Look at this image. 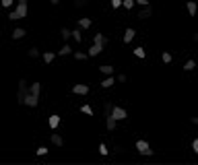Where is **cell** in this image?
<instances>
[{"instance_id": "cell-38", "label": "cell", "mask_w": 198, "mask_h": 165, "mask_svg": "<svg viewBox=\"0 0 198 165\" xmlns=\"http://www.w3.org/2000/svg\"><path fill=\"white\" fill-rule=\"evenodd\" d=\"M136 4H140V6H147V4H149V0H136Z\"/></svg>"}, {"instance_id": "cell-26", "label": "cell", "mask_w": 198, "mask_h": 165, "mask_svg": "<svg viewBox=\"0 0 198 165\" xmlns=\"http://www.w3.org/2000/svg\"><path fill=\"white\" fill-rule=\"evenodd\" d=\"M27 56H29V58H37V56H39V50H37V48H29Z\"/></svg>"}, {"instance_id": "cell-28", "label": "cell", "mask_w": 198, "mask_h": 165, "mask_svg": "<svg viewBox=\"0 0 198 165\" xmlns=\"http://www.w3.org/2000/svg\"><path fill=\"white\" fill-rule=\"evenodd\" d=\"M81 111H83V114H87V116H93V110H91V105H81Z\"/></svg>"}, {"instance_id": "cell-17", "label": "cell", "mask_w": 198, "mask_h": 165, "mask_svg": "<svg viewBox=\"0 0 198 165\" xmlns=\"http://www.w3.org/2000/svg\"><path fill=\"white\" fill-rule=\"evenodd\" d=\"M25 33H27L25 29L17 27V29H14V31H13V33H10V35H13V39H21V37H25Z\"/></svg>"}, {"instance_id": "cell-40", "label": "cell", "mask_w": 198, "mask_h": 165, "mask_svg": "<svg viewBox=\"0 0 198 165\" xmlns=\"http://www.w3.org/2000/svg\"><path fill=\"white\" fill-rule=\"evenodd\" d=\"M50 2H52L54 6H56V4H60V0H50Z\"/></svg>"}, {"instance_id": "cell-8", "label": "cell", "mask_w": 198, "mask_h": 165, "mask_svg": "<svg viewBox=\"0 0 198 165\" xmlns=\"http://www.w3.org/2000/svg\"><path fill=\"white\" fill-rule=\"evenodd\" d=\"M72 93H75V95H87V93H89V87H87V85H75V87H72Z\"/></svg>"}, {"instance_id": "cell-23", "label": "cell", "mask_w": 198, "mask_h": 165, "mask_svg": "<svg viewBox=\"0 0 198 165\" xmlns=\"http://www.w3.org/2000/svg\"><path fill=\"white\" fill-rule=\"evenodd\" d=\"M79 27H81V29H89L91 27V19H87V17L81 19V21H79Z\"/></svg>"}, {"instance_id": "cell-31", "label": "cell", "mask_w": 198, "mask_h": 165, "mask_svg": "<svg viewBox=\"0 0 198 165\" xmlns=\"http://www.w3.org/2000/svg\"><path fill=\"white\" fill-rule=\"evenodd\" d=\"M99 153H101V155H107V153H109V149H107V147H105V144H99Z\"/></svg>"}, {"instance_id": "cell-16", "label": "cell", "mask_w": 198, "mask_h": 165, "mask_svg": "<svg viewBox=\"0 0 198 165\" xmlns=\"http://www.w3.org/2000/svg\"><path fill=\"white\" fill-rule=\"evenodd\" d=\"M60 37H62L64 41H68L70 37H72V31H70L68 27H62V29H60Z\"/></svg>"}, {"instance_id": "cell-21", "label": "cell", "mask_w": 198, "mask_h": 165, "mask_svg": "<svg viewBox=\"0 0 198 165\" xmlns=\"http://www.w3.org/2000/svg\"><path fill=\"white\" fill-rule=\"evenodd\" d=\"M99 70H101L103 74H114V66H109V64H103V66H99Z\"/></svg>"}, {"instance_id": "cell-1", "label": "cell", "mask_w": 198, "mask_h": 165, "mask_svg": "<svg viewBox=\"0 0 198 165\" xmlns=\"http://www.w3.org/2000/svg\"><path fill=\"white\" fill-rule=\"evenodd\" d=\"M25 17H27V0H19L17 8L8 14V19H10V21H19V19H25Z\"/></svg>"}, {"instance_id": "cell-18", "label": "cell", "mask_w": 198, "mask_h": 165, "mask_svg": "<svg viewBox=\"0 0 198 165\" xmlns=\"http://www.w3.org/2000/svg\"><path fill=\"white\" fill-rule=\"evenodd\" d=\"M72 37H75V41H79V43L83 41V31H81V27L72 29Z\"/></svg>"}, {"instance_id": "cell-2", "label": "cell", "mask_w": 198, "mask_h": 165, "mask_svg": "<svg viewBox=\"0 0 198 165\" xmlns=\"http://www.w3.org/2000/svg\"><path fill=\"white\" fill-rule=\"evenodd\" d=\"M27 93H29L27 81L21 78V81H19V91H17V101H19V105H25V97H27Z\"/></svg>"}, {"instance_id": "cell-29", "label": "cell", "mask_w": 198, "mask_h": 165, "mask_svg": "<svg viewBox=\"0 0 198 165\" xmlns=\"http://www.w3.org/2000/svg\"><path fill=\"white\" fill-rule=\"evenodd\" d=\"M134 56L136 58H144V48H134Z\"/></svg>"}, {"instance_id": "cell-34", "label": "cell", "mask_w": 198, "mask_h": 165, "mask_svg": "<svg viewBox=\"0 0 198 165\" xmlns=\"http://www.w3.org/2000/svg\"><path fill=\"white\" fill-rule=\"evenodd\" d=\"M85 2H87V0H75V6L81 8V6H85Z\"/></svg>"}, {"instance_id": "cell-4", "label": "cell", "mask_w": 198, "mask_h": 165, "mask_svg": "<svg viewBox=\"0 0 198 165\" xmlns=\"http://www.w3.org/2000/svg\"><path fill=\"white\" fill-rule=\"evenodd\" d=\"M136 17H138V19H149V17H153V6H151V4H147V6H143V8H140V10H138V13H136Z\"/></svg>"}, {"instance_id": "cell-24", "label": "cell", "mask_w": 198, "mask_h": 165, "mask_svg": "<svg viewBox=\"0 0 198 165\" xmlns=\"http://www.w3.org/2000/svg\"><path fill=\"white\" fill-rule=\"evenodd\" d=\"M54 58H56V54H52V52H46V54H43V62H46V64H52Z\"/></svg>"}, {"instance_id": "cell-33", "label": "cell", "mask_w": 198, "mask_h": 165, "mask_svg": "<svg viewBox=\"0 0 198 165\" xmlns=\"http://www.w3.org/2000/svg\"><path fill=\"white\" fill-rule=\"evenodd\" d=\"M192 151L198 153V138H194V140H192Z\"/></svg>"}, {"instance_id": "cell-25", "label": "cell", "mask_w": 198, "mask_h": 165, "mask_svg": "<svg viewBox=\"0 0 198 165\" xmlns=\"http://www.w3.org/2000/svg\"><path fill=\"white\" fill-rule=\"evenodd\" d=\"M161 60H163V62H165V64H169V62H171V60H173V56H171V54H169V52H163V54H161Z\"/></svg>"}, {"instance_id": "cell-27", "label": "cell", "mask_w": 198, "mask_h": 165, "mask_svg": "<svg viewBox=\"0 0 198 165\" xmlns=\"http://www.w3.org/2000/svg\"><path fill=\"white\" fill-rule=\"evenodd\" d=\"M134 2H136V0H124V2H122V6L130 10V8H134Z\"/></svg>"}, {"instance_id": "cell-15", "label": "cell", "mask_w": 198, "mask_h": 165, "mask_svg": "<svg viewBox=\"0 0 198 165\" xmlns=\"http://www.w3.org/2000/svg\"><path fill=\"white\" fill-rule=\"evenodd\" d=\"M114 82H116V78H114L111 74H107V78H103V81H101V87H103V89H109Z\"/></svg>"}, {"instance_id": "cell-13", "label": "cell", "mask_w": 198, "mask_h": 165, "mask_svg": "<svg viewBox=\"0 0 198 165\" xmlns=\"http://www.w3.org/2000/svg\"><path fill=\"white\" fill-rule=\"evenodd\" d=\"M107 37H105V35L103 33H95V39H93V43H99V46H103V48H105V46H107Z\"/></svg>"}, {"instance_id": "cell-22", "label": "cell", "mask_w": 198, "mask_h": 165, "mask_svg": "<svg viewBox=\"0 0 198 165\" xmlns=\"http://www.w3.org/2000/svg\"><path fill=\"white\" fill-rule=\"evenodd\" d=\"M194 68H196V62H194V60L190 58V60H188V62L184 64V70H186V72H190V70H194Z\"/></svg>"}, {"instance_id": "cell-39", "label": "cell", "mask_w": 198, "mask_h": 165, "mask_svg": "<svg viewBox=\"0 0 198 165\" xmlns=\"http://www.w3.org/2000/svg\"><path fill=\"white\" fill-rule=\"evenodd\" d=\"M190 122L194 124V126H198V116H192V118H190Z\"/></svg>"}, {"instance_id": "cell-37", "label": "cell", "mask_w": 198, "mask_h": 165, "mask_svg": "<svg viewBox=\"0 0 198 165\" xmlns=\"http://www.w3.org/2000/svg\"><path fill=\"white\" fill-rule=\"evenodd\" d=\"M126 78H128L126 74H118V82H126Z\"/></svg>"}, {"instance_id": "cell-5", "label": "cell", "mask_w": 198, "mask_h": 165, "mask_svg": "<svg viewBox=\"0 0 198 165\" xmlns=\"http://www.w3.org/2000/svg\"><path fill=\"white\" fill-rule=\"evenodd\" d=\"M111 116L116 118V120H126V118H128V114H126V110H124V107H114V110H111Z\"/></svg>"}, {"instance_id": "cell-9", "label": "cell", "mask_w": 198, "mask_h": 165, "mask_svg": "<svg viewBox=\"0 0 198 165\" xmlns=\"http://www.w3.org/2000/svg\"><path fill=\"white\" fill-rule=\"evenodd\" d=\"M116 118L111 116V114H109V116H105V128H107V130H116Z\"/></svg>"}, {"instance_id": "cell-10", "label": "cell", "mask_w": 198, "mask_h": 165, "mask_svg": "<svg viewBox=\"0 0 198 165\" xmlns=\"http://www.w3.org/2000/svg\"><path fill=\"white\" fill-rule=\"evenodd\" d=\"M134 35H136V31H134L132 27H128L126 31H124V43H130V41L134 39Z\"/></svg>"}, {"instance_id": "cell-11", "label": "cell", "mask_w": 198, "mask_h": 165, "mask_svg": "<svg viewBox=\"0 0 198 165\" xmlns=\"http://www.w3.org/2000/svg\"><path fill=\"white\" fill-rule=\"evenodd\" d=\"M48 124H50V128H52V130H56V128L60 126V116L52 114V116H50V120H48Z\"/></svg>"}, {"instance_id": "cell-6", "label": "cell", "mask_w": 198, "mask_h": 165, "mask_svg": "<svg viewBox=\"0 0 198 165\" xmlns=\"http://www.w3.org/2000/svg\"><path fill=\"white\" fill-rule=\"evenodd\" d=\"M37 101H39V97L37 95H33L31 91L27 93V97H25V105H29V107H35L37 105Z\"/></svg>"}, {"instance_id": "cell-14", "label": "cell", "mask_w": 198, "mask_h": 165, "mask_svg": "<svg viewBox=\"0 0 198 165\" xmlns=\"http://www.w3.org/2000/svg\"><path fill=\"white\" fill-rule=\"evenodd\" d=\"M101 52H103V46H99V43H93V46L89 48V52H87V54H89V56H99Z\"/></svg>"}, {"instance_id": "cell-20", "label": "cell", "mask_w": 198, "mask_h": 165, "mask_svg": "<svg viewBox=\"0 0 198 165\" xmlns=\"http://www.w3.org/2000/svg\"><path fill=\"white\" fill-rule=\"evenodd\" d=\"M70 52H72V48H70L68 43H64V46L58 50V56H66V54H70Z\"/></svg>"}, {"instance_id": "cell-7", "label": "cell", "mask_w": 198, "mask_h": 165, "mask_svg": "<svg viewBox=\"0 0 198 165\" xmlns=\"http://www.w3.org/2000/svg\"><path fill=\"white\" fill-rule=\"evenodd\" d=\"M186 10H188V14H190V17H194V14H196V10H198V2L188 0V2H186Z\"/></svg>"}, {"instance_id": "cell-36", "label": "cell", "mask_w": 198, "mask_h": 165, "mask_svg": "<svg viewBox=\"0 0 198 165\" xmlns=\"http://www.w3.org/2000/svg\"><path fill=\"white\" fill-rule=\"evenodd\" d=\"M0 2H2V6H4V8H8L10 4H13V0H0Z\"/></svg>"}, {"instance_id": "cell-19", "label": "cell", "mask_w": 198, "mask_h": 165, "mask_svg": "<svg viewBox=\"0 0 198 165\" xmlns=\"http://www.w3.org/2000/svg\"><path fill=\"white\" fill-rule=\"evenodd\" d=\"M29 91H31L33 95H37V97H39V91H41V82H33V85L29 87Z\"/></svg>"}, {"instance_id": "cell-32", "label": "cell", "mask_w": 198, "mask_h": 165, "mask_svg": "<svg viewBox=\"0 0 198 165\" xmlns=\"http://www.w3.org/2000/svg\"><path fill=\"white\" fill-rule=\"evenodd\" d=\"M122 2H124V0H111V6H114V8H120V6H122Z\"/></svg>"}, {"instance_id": "cell-12", "label": "cell", "mask_w": 198, "mask_h": 165, "mask_svg": "<svg viewBox=\"0 0 198 165\" xmlns=\"http://www.w3.org/2000/svg\"><path fill=\"white\" fill-rule=\"evenodd\" d=\"M50 138H52V144H56V147H62V144H64V138H62L58 132H52Z\"/></svg>"}, {"instance_id": "cell-3", "label": "cell", "mask_w": 198, "mask_h": 165, "mask_svg": "<svg viewBox=\"0 0 198 165\" xmlns=\"http://www.w3.org/2000/svg\"><path fill=\"white\" fill-rule=\"evenodd\" d=\"M136 151L143 153V155H153V149L149 147L147 140H136Z\"/></svg>"}, {"instance_id": "cell-35", "label": "cell", "mask_w": 198, "mask_h": 165, "mask_svg": "<svg viewBox=\"0 0 198 165\" xmlns=\"http://www.w3.org/2000/svg\"><path fill=\"white\" fill-rule=\"evenodd\" d=\"M46 153H48V147H39L37 149V155H46Z\"/></svg>"}, {"instance_id": "cell-30", "label": "cell", "mask_w": 198, "mask_h": 165, "mask_svg": "<svg viewBox=\"0 0 198 165\" xmlns=\"http://www.w3.org/2000/svg\"><path fill=\"white\" fill-rule=\"evenodd\" d=\"M87 56H89V54H85V52H75V58H76V60H85Z\"/></svg>"}, {"instance_id": "cell-41", "label": "cell", "mask_w": 198, "mask_h": 165, "mask_svg": "<svg viewBox=\"0 0 198 165\" xmlns=\"http://www.w3.org/2000/svg\"><path fill=\"white\" fill-rule=\"evenodd\" d=\"M194 41H196V43H198V33H194Z\"/></svg>"}]
</instances>
